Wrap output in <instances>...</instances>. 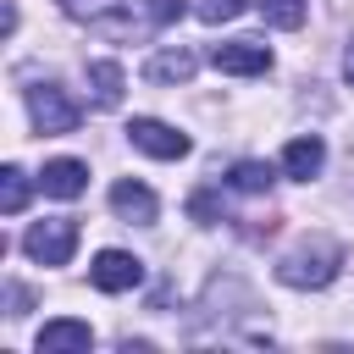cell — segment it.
I'll return each mask as SVG.
<instances>
[{
    "mask_svg": "<svg viewBox=\"0 0 354 354\" xmlns=\"http://www.w3.org/2000/svg\"><path fill=\"white\" fill-rule=\"evenodd\" d=\"M337 266H343V249L332 238H304L299 249H288L277 260V282H288V288H326L337 277Z\"/></svg>",
    "mask_w": 354,
    "mask_h": 354,
    "instance_id": "obj_1",
    "label": "cell"
},
{
    "mask_svg": "<svg viewBox=\"0 0 354 354\" xmlns=\"http://www.w3.org/2000/svg\"><path fill=\"white\" fill-rule=\"evenodd\" d=\"M22 249H28L39 266H66V260H72V249H77V221H72V216L33 221V227H28V238H22Z\"/></svg>",
    "mask_w": 354,
    "mask_h": 354,
    "instance_id": "obj_2",
    "label": "cell"
},
{
    "mask_svg": "<svg viewBox=\"0 0 354 354\" xmlns=\"http://www.w3.org/2000/svg\"><path fill=\"white\" fill-rule=\"evenodd\" d=\"M66 6V17H77V22H88L94 33H111V39H133L144 22L133 17V0H61Z\"/></svg>",
    "mask_w": 354,
    "mask_h": 354,
    "instance_id": "obj_3",
    "label": "cell"
},
{
    "mask_svg": "<svg viewBox=\"0 0 354 354\" xmlns=\"http://www.w3.org/2000/svg\"><path fill=\"white\" fill-rule=\"evenodd\" d=\"M28 111H33V127L50 133V138H55V133H72L77 116H83L77 100H72L61 83H39V88H28Z\"/></svg>",
    "mask_w": 354,
    "mask_h": 354,
    "instance_id": "obj_4",
    "label": "cell"
},
{
    "mask_svg": "<svg viewBox=\"0 0 354 354\" xmlns=\"http://www.w3.org/2000/svg\"><path fill=\"white\" fill-rule=\"evenodd\" d=\"M127 138H133V149H144L155 160H183L188 155V133H177V127H166L155 116H133L127 122Z\"/></svg>",
    "mask_w": 354,
    "mask_h": 354,
    "instance_id": "obj_5",
    "label": "cell"
},
{
    "mask_svg": "<svg viewBox=\"0 0 354 354\" xmlns=\"http://www.w3.org/2000/svg\"><path fill=\"white\" fill-rule=\"evenodd\" d=\"M88 282L100 293H127V288L144 282V260H133L127 249H100L94 266H88Z\"/></svg>",
    "mask_w": 354,
    "mask_h": 354,
    "instance_id": "obj_6",
    "label": "cell"
},
{
    "mask_svg": "<svg viewBox=\"0 0 354 354\" xmlns=\"http://www.w3.org/2000/svg\"><path fill=\"white\" fill-rule=\"evenodd\" d=\"M210 66L216 72H232V77H254V72H271V50L260 39H232V44H216L210 50Z\"/></svg>",
    "mask_w": 354,
    "mask_h": 354,
    "instance_id": "obj_7",
    "label": "cell"
},
{
    "mask_svg": "<svg viewBox=\"0 0 354 354\" xmlns=\"http://www.w3.org/2000/svg\"><path fill=\"white\" fill-rule=\"evenodd\" d=\"M111 210H116L122 221H138V227H149V221L160 216V199H155L144 183L122 177V183H111Z\"/></svg>",
    "mask_w": 354,
    "mask_h": 354,
    "instance_id": "obj_8",
    "label": "cell"
},
{
    "mask_svg": "<svg viewBox=\"0 0 354 354\" xmlns=\"http://www.w3.org/2000/svg\"><path fill=\"white\" fill-rule=\"evenodd\" d=\"M94 343V332H88V321H44L39 326V354H83Z\"/></svg>",
    "mask_w": 354,
    "mask_h": 354,
    "instance_id": "obj_9",
    "label": "cell"
},
{
    "mask_svg": "<svg viewBox=\"0 0 354 354\" xmlns=\"http://www.w3.org/2000/svg\"><path fill=\"white\" fill-rule=\"evenodd\" d=\"M321 166H326V144H321L315 133H304V138H293V144L282 149V171H288L293 183H310Z\"/></svg>",
    "mask_w": 354,
    "mask_h": 354,
    "instance_id": "obj_10",
    "label": "cell"
},
{
    "mask_svg": "<svg viewBox=\"0 0 354 354\" xmlns=\"http://www.w3.org/2000/svg\"><path fill=\"white\" fill-rule=\"evenodd\" d=\"M39 188H44L50 199H77V194L88 188V166H83V160H50V166L39 171Z\"/></svg>",
    "mask_w": 354,
    "mask_h": 354,
    "instance_id": "obj_11",
    "label": "cell"
},
{
    "mask_svg": "<svg viewBox=\"0 0 354 354\" xmlns=\"http://www.w3.org/2000/svg\"><path fill=\"white\" fill-rule=\"evenodd\" d=\"M144 77H149V83H188V77H194V55H188L183 44H166V50L149 55Z\"/></svg>",
    "mask_w": 354,
    "mask_h": 354,
    "instance_id": "obj_12",
    "label": "cell"
},
{
    "mask_svg": "<svg viewBox=\"0 0 354 354\" xmlns=\"http://www.w3.org/2000/svg\"><path fill=\"white\" fill-rule=\"evenodd\" d=\"M88 88H94V105H100V111H116V105H122L127 77H122V66H116V61H88Z\"/></svg>",
    "mask_w": 354,
    "mask_h": 354,
    "instance_id": "obj_13",
    "label": "cell"
},
{
    "mask_svg": "<svg viewBox=\"0 0 354 354\" xmlns=\"http://www.w3.org/2000/svg\"><path fill=\"white\" fill-rule=\"evenodd\" d=\"M277 183V171L266 166V160H238L232 171H227V188H238V194H266Z\"/></svg>",
    "mask_w": 354,
    "mask_h": 354,
    "instance_id": "obj_14",
    "label": "cell"
},
{
    "mask_svg": "<svg viewBox=\"0 0 354 354\" xmlns=\"http://www.w3.org/2000/svg\"><path fill=\"white\" fill-rule=\"evenodd\" d=\"M22 205H28V171H22V166H6V171H0V210L17 216Z\"/></svg>",
    "mask_w": 354,
    "mask_h": 354,
    "instance_id": "obj_15",
    "label": "cell"
},
{
    "mask_svg": "<svg viewBox=\"0 0 354 354\" xmlns=\"http://www.w3.org/2000/svg\"><path fill=\"white\" fill-rule=\"evenodd\" d=\"M254 6H260V17L271 28H299L304 11H310V0H254Z\"/></svg>",
    "mask_w": 354,
    "mask_h": 354,
    "instance_id": "obj_16",
    "label": "cell"
},
{
    "mask_svg": "<svg viewBox=\"0 0 354 354\" xmlns=\"http://www.w3.org/2000/svg\"><path fill=\"white\" fill-rule=\"evenodd\" d=\"M183 17V0H144V22L149 28H171Z\"/></svg>",
    "mask_w": 354,
    "mask_h": 354,
    "instance_id": "obj_17",
    "label": "cell"
},
{
    "mask_svg": "<svg viewBox=\"0 0 354 354\" xmlns=\"http://www.w3.org/2000/svg\"><path fill=\"white\" fill-rule=\"evenodd\" d=\"M243 6H249V0H199L194 11H199V22H232Z\"/></svg>",
    "mask_w": 354,
    "mask_h": 354,
    "instance_id": "obj_18",
    "label": "cell"
},
{
    "mask_svg": "<svg viewBox=\"0 0 354 354\" xmlns=\"http://www.w3.org/2000/svg\"><path fill=\"white\" fill-rule=\"evenodd\" d=\"M188 216H194V221H221V199H216L210 188H199V194L188 199Z\"/></svg>",
    "mask_w": 354,
    "mask_h": 354,
    "instance_id": "obj_19",
    "label": "cell"
},
{
    "mask_svg": "<svg viewBox=\"0 0 354 354\" xmlns=\"http://www.w3.org/2000/svg\"><path fill=\"white\" fill-rule=\"evenodd\" d=\"M343 77H348V83H354V44H348V50H343Z\"/></svg>",
    "mask_w": 354,
    "mask_h": 354,
    "instance_id": "obj_20",
    "label": "cell"
}]
</instances>
